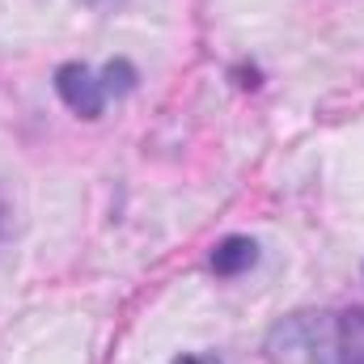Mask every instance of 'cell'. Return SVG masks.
Wrapping results in <instances>:
<instances>
[{
	"instance_id": "1",
	"label": "cell",
	"mask_w": 364,
	"mask_h": 364,
	"mask_svg": "<svg viewBox=\"0 0 364 364\" xmlns=\"http://www.w3.org/2000/svg\"><path fill=\"white\" fill-rule=\"evenodd\" d=\"M55 93L60 102L81 114V119H97L102 106H106V90H102V77L93 73L90 64H60L55 68Z\"/></svg>"
},
{
	"instance_id": "2",
	"label": "cell",
	"mask_w": 364,
	"mask_h": 364,
	"mask_svg": "<svg viewBox=\"0 0 364 364\" xmlns=\"http://www.w3.org/2000/svg\"><path fill=\"white\" fill-rule=\"evenodd\" d=\"M326 364H364V305L331 314V326H326Z\"/></svg>"
},
{
	"instance_id": "3",
	"label": "cell",
	"mask_w": 364,
	"mask_h": 364,
	"mask_svg": "<svg viewBox=\"0 0 364 364\" xmlns=\"http://www.w3.org/2000/svg\"><path fill=\"white\" fill-rule=\"evenodd\" d=\"M208 263H212V272L225 275V279H229V275H242V272H250V267L259 263V242H255V237H242V233L220 237Z\"/></svg>"
},
{
	"instance_id": "4",
	"label": "cell",
	"mask_w": 364,
	"mask_h": 364,
	"mask_svg": "<svg viewBox=\"0 0 364 364\" xmlns=\"http://www.w3.org/2000/svg\"><path fill=\"white\" fill-rule=\"evenodd\" d=\"M97 77H102V90H106V97H110V93H114V97H123V93L136 90V81H140V77H136V68H132L127 60H110Z\"/></svg>"
},
{
	"instance_id": "5",
	"label": "cell",
	"mask_w": 364,
	"mask_h": 364,
	"mask_svg": "<svg viewBox=\"0 0 364 364\" xmlns=\"http://www.w3.org/2000/svg\"><path fill=\"white\" fill-rule=\"evenodd\" d=\"M170 364H225V360H216V356H208V352H182V356H174Z\"/></svg>"
},
{
	"instance_id": "6",
	"label": "cell",
	"mask_w": 364,
	"mask_h": 364,
	"mask_svg": "<svg viewBox=\"0 0 364 364\" xmlns=\"http://www.w3.org/2000/svg\"><path fill=\"white\" fill-rule=\"evenodd\" d=\"M81 4H93V9H110V4H119V0H81Z\"/></svg>"
}]
</instances>
